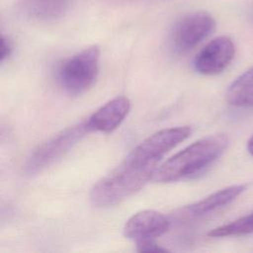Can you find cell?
Instances as JSON below:
<instances>
[{
	"label": "cell",
	"instance_id": "obj_3",
	"mask_svg": "<svg viewBox=\"0 0 253 253\" xmlns=\"http://www.w3.org/2000/svg\"><path fill=\"white\" fill-rule=\"evenodd\" d=\"M100 50L91 46L65 59L57 71L58 81L70 95L87 91L95 82L99 71Z\"/></svg>",
	"mask_w": 253,
	"mask_h": 253
},
{
	"label": "cell",
	"instance_id": "obj_7",
	"mask_svg": "<svg viewBox=\"0 0 253 253\" xmlns=\"http://www.w3.org/2000/svg\"><path fill=\"white\" fill-rule=\"evenodd\" d=\"M233 42L227 37H218L206 44L194 59L195 69L204 75L222 72L234 57Z\"/></svg>",
	"mask_w": 253,
	"mask_h": 253
},
{
	"label": "cell",
	"instance_id": "obj_16",
	"mask_svg": "<svg viewBox=\"0 0 253 253\" xmlns=\"http://www.w3.org/2000/svg\"><path fill=\"white\" fill-rule=\"evenodd\" d=\"M247 149H248L249 153L253 156V135L249 138V140L247 142Z\"/></svg>",
	"mask_w": 253,
	"mask_h": 253
},
{
	"label": "cell",
	"instance_id": "obj_6",
	"mask_svg": "<svg viewBox=\"0 0 253 253\" xmlns=\"http://www.w3.org/2000/svg\"><path fill=\"white\" fill-rule=\"evenodd\" d=\"M191 131L188 126L161 129L141 141L126 158L140 163L158 164L163 155L187 139Z\"/></svg>",
	"mask_w": 253,
	"mask_h": 253
},
{
	"label": "cell",
	"instance_id": "obj_2",
	"mask_svg": "<svg viewBox=\"0 0 253 253\" xmlns=\"http://www.w3.org/2000/svg\"><path fill=\"white\" fill-rule=\"evenodd\" d=\"M154 163H140L128 158L112 173L99 180L90 191V201L98 208L115 206L138 192L154 176Z\"/></svg>",
	"mask_w": 253,
	"mask_h": 253
},
{
	"label": "cell",
	"instance_id": "obj_14",
	"mask_svg": "<svg viewBox=\"0 0 253 253\" xmlns=\"http://www.w3.org/2000/svg\"><path fill=\"white\" fill-rule=\"evenodd\" d=\"M137 251L139 252H165L166 248L158 245L154 240H146L136 243Z\"/></svg>",
	"mask_w": 253,
	"mask_h": 253
},
{
	"label": "cell",
	"instance_id": "obj_5",
	"mask_svg": "<svg viewBox=\"0 0 253 253\" xmlns=\"http://www.w3.org/2000/svg\"><path fill=\"white\" fill-rule=\"evenodd\" d=\"M214 19L206 12H194L181 17L170 34L172 48L185 53L203 42L214 30Z\"/></svg>",
	"mask_w": 253,
	"mask_h": 253
},
{
	"label": "cell",
	"instance_id": "obj_12",
	"mask_svg": "<svg viewBox=\"0 0 253 253\" xmlns=\"http://www.w3.org/2000/svg\"><path fill=\"white\" fill-rule=\"evenodd\" d=\"M226 101L235 107H253V67L232 82L226 92Z\"/></svg>",
	"mask_w": 253,
	"mask_h": 253
},
{
	"label": "cell",
	"instance_id": "obj_15",
	"mask_svg": "<svg viewBox=\"0 0 253 253\" xmlns=\"http://www.w3.org/2000/svg\"><path fill=\"white\" fill-rule=\"evenodd\" d=\"M12 50H13V47H12L11 42L9 41V39L2 36V39H1V54H0L1 62H4L7 58H9V56L12 53Z\"/></svg>",
	"mask_w": 253,
	"mask_h": 253
},
{
	"label": "cell",
	"instance_id": "obj_10",
	"mask_svg": "<svg viewBox=\"0 0 253 253\" xmlns=\"http://www.w3.org/2000/svg\"><path fill=\"white\" fill-rule=\"evenodd\" d=\"M245 186L234 185L218 190L205 199L187 206L183 209V214L187 217H200L209 214L234 201L243 191Z\"/></svg>",
	"mask_w": 253,
	"mask_h": 253
},
{
	"label": "cell",
	"instance_id": "obj_4",
	"mask_svg": "<svg viewBox=\"0 0 253 253\" xmlns=\"http://www.w3.org/2000/svg\"><path fill=\"white\" fill-rule=\"evenodd\" d=\"M89 131L87 121H84L55 134L34 150L25 164V171L30 175L42 172L70 151Z\"/></svg>",
	"mask_w": 253,
	"mask_h": 253
},
{
	"label": "cell",
	"instance_id": "obj_8",
	"mask_svg": "<svg viewBox=\"0 0 253 253\" xmlns=\"http://www.w3.org/2000/svg\"><path fill=\"white\" fill-rule=\"evenodd\" d=\"M170 220L163 213L153 211H140L131 215L124 226V235L137 242L154 240L163 235L170 227Z\"/></svg>",
	"mask_w": 253,
	"mask_h": 253
},
{
	"label": "cell",
	"instance_id": "obj_9",
	"mask_svg": "<svg viewBox=\"0 0 253 253\" xmlns=\"http://www.w3.org/2000/svg\"><path fill=\"white\" fill-rule=\"evenodd\" d=\"M130 110V102L126 96H118L99 108L88 120L91 131L112 132L124 122Z\"/></svg>",
	"mask_w": 253,
	"mask_h": 253
},
{
	"label": "cell",
	"instance_id": "obj_13",
	"mask_svg": "<svg viewBox=\"0 0 253 253\" xmlns=\"http://www.w3.org/2000/svg\"><path fill=\"white\" fill-rule=\"evenodd\" d=\"M253 233V212L239 217L229 223L211 229L208 235L211 237L239 236Z\"/></svg>",
	"mask_w": 253,
	"mask_h": 253
},
{
	"label": "cell",
	"instance_id": "obj_1",
	"mask_svg": "<svg viewBox=\"0 0 253 253\" xmlns=\"http://www.w3.org/2000/svg\"><path fill=\"white\" fill-rule=\"evenodd\" d=\"M227 145L228 137L224 133L203 137L156 168L153 179L156 182L169 183L196 175L211 165Z\"/></svg>",
	"mask_w": 253,
	"mask_h": 253
},
{
	"label": "cell",
	"instance_id": "obj_11",
	"mask_svg": "<svg viewBox=\"0 0 253 253\" xmlns=\"http://www.w3.org/2000/svg\"><path fill=\"white\" fill-rule=\"evenodd\" d=\"M72 0H24L25 14L38 21H53L65 15Z\"/></svg>",
	"mask_w": 253,
	"mask_h": 253
}]
</instances>
